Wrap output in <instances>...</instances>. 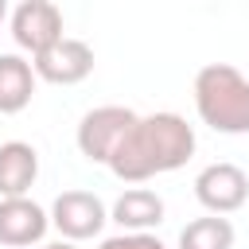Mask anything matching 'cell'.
<instances>
[{"instance_id":"10","label":"cell","mask_w":249,"mask_h":249,"mask_svg":"<svg viewBox=\"0 0 249 249\" xmlns=\"http://www.w3.org/2000/svg\"><path fill=\"white\" fill-rule=\"evenodd\" d=\"M39 179V152L27 140L0 144V198H27Z\"/></svg>"},{"instance_id":"13","label":"cell","mask_w":249,"mask_h":249,"mask_svg":"<svg viewBox=\"0 0 249 249\" xmlns=\"http://www.w3.org/2000/svg\"><path fill=\"white\" fill-rule=\"evenodd\" d=\"M97 249H167L156 233H113V237H101Z\"/></svg>"},{"instance_id":"12","label":"cell","mask_w":249,"mask_h":249,"mask_svg":"<svg viewBox=\"0 0 249 249\" xmlns=\"http://www.w3.org/2000/svg\"><path fill=\"white\" fill-rule=\"evenodd\" d=\"M233 241H237L233 222L218 218V214L195 218L179 230V249H233Z\"/></svg>"},{"instance_id":"4","label":"cell","mask_w":249,"mask_h":249,"mask_svg":"<svg viewBox=\"0 0 249 249\" xmlns=\"http://www.w3.org/2000/svg\"><path fill=\"white\" fill-rule=\"evenodd\" d=\"M47 214H51V226L62 233V241H74V245L97 237L109 222V210L93 191H62Z\"/></svg>"},{"instance_id":"5","label":"cell","mask_w":249,"mask_h":249,"mask_svg":"<svg viewBox=\"0 0 249 249\" xmlns=\"http://www.w3.org/2000/svg\"><path fill=\"white\" fill-rule=\"evenodd\" d=\"M195 198L202 202L206 214H233L249 202V175L237 167V163H206L198 175H195Z\"/></svg>"},{"instance_id":"6","label":"cell","mask_w":249,"mask_h":249,"mask_svg":"<svg viewBox=\"0 0 249 249\" xmlns=\"http://www.w3.org/2000/svg\"><path fill=\"white\" fill-rule=\"evenodd\" d=\"M8 19H12V39H16V47H19V51H31V58L43 54L47 47H54L58 39H66V35H62V12H58L51 0H23V4L12 8Z\"/></svg>"},{"instance_id":"7","label":"cell","mask_w":249,"mask_h":249,"mask_svg":"<svg viewBox=\"0 0 249 249\" xmlns=\"http://www.w3.org/2000/svg\"><path fill=\"white\" fill-rule=\"evenodd\" d=\"M31 66H35V78H43L51 86H78L93 74V47L66 35L54 47H47L43 54H35Z\"/></svg>"},{"instance_id":"9","label":"cell","mask_w":249,"mask_h":249,"mask_svg":"<svg viewBox=\"0 0 249 249\" xmlns=\"http://www.w3.org/2000/svg\"><path fill=\"white\" fill-rule=\"evenodd\" d=\"M167 206L152 187H128L113 206H109V222L121 226V233H152L163 222Z\"/></svg>"},{"instance_id":"2","label":"cell","mask_w":249,"mask_h":249,"mask_svg":"<svg viewBox=\"0 0 249 249\" xmlns=\"http://www.w3.org/2000/svg\"><path fill=\"white\" fill-rule=\"evenodd\" d=\"M195 109L198 121L222 136L249 132V78L230 62H206L195 74Z\"/></svg>"},{"instance_id":"11","label":"cell","mask_w":249,"mask_h":249,"mask_svg":"<svg viewBox=\"0 0 249 249\" xmlns=\"http://www.w3.org/2000/svg\"><path fill=\"white\" fill-rule=\"evenodd\" d=\"M35 66L31 58L8 51L0 54V113H23L35 97Z\"/></svg>"},{"instance_id":"8","label":"cell","mask_w":249,"mask_h":249,"mask_svg":"<svg viewBox=\"0 0 249 249\" xmlns=\"http://www.w3.org/2000/svg\"><path fill=\"white\" fill-rule=\"evenodd\" d=\"M51 230V214L31 198H0V245L27 249L39 245Z\"/></svg>"},{"instance_id":"1","label":"cell","mask_w":249,"mask_h":249,"mask_svg":"<svg viewBox=\"0 0 249 249\" xmlns=\"http://www.w3.org/2000/svg\"><path fill=\"white\" fill-rule=\"evenodd\" d=\"M195 128L179 113H148L136 117L132 132L121 140V148L109 160V171L121 183H144L152 175L179 171L195 156Z\"/></svg>"},{"instance_id":"14","label":"cell","mask_w":249,"mask_h":249,"mask_svg":"<svg viewBox=\"0 0 249 249\" xmlns=\"http://www.w3.org/2000/svg\"><path fill=\"white\" fill-rule=\"evenodd\" d=\"M43 249H78L74 241H51V245H43Z\"/></svg>"},{"instance_id":"15","label":"cell","mask_w":249,"mask_h":249,"mask_svg":"<svg viewBox=\"0 0 249 249\" xmlns=\"http://www.w3.org/2000/svg\"><path fill=\"white\" fill-rule=\"evenodd\" d=\"M4 19H8V4L0 0V23H4Z\"/></svg>"},{"instance_id":"3","label":"cell","mask_w":249,"mask_h":249,"mask_svg":"<svg viewBox=\"0 0 249 249\" xmlns=\"http://www.w3.org/2000/svg\"><path fill=\"white\" fill-rule=\"evenodd\" d=\"M132 124H136V113L128 105H97V109L82 113V121H78V132H74L78 152L89 163H105L109 167L113 152L132 132Z\"/></svg>"}]
</instances>
